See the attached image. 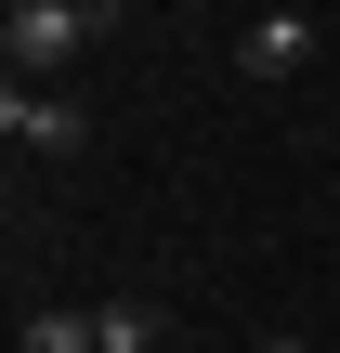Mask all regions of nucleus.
I'll list each match as a JSON object with an SVG mask.
<instances>
[{
    "mask_svg": "<svg viewBox=\"0 0 340 353\" xmlns=\"http://www.w3.org/2000/svg\"><path fill=\"white\" fill-rule=\"evenodd\" d=\"M13 353H105V314H26Z\"/></svg>",
    "mask_w": 340,
    "mask_h": 353,
    "instance_id": "obj_4",
    "label": "nucleus"
},
{
    "mask_svg": "<svg viewBox=\"0 0 340 353\" xmlns=\"http://www.w3.org/2000/svg\"><path fill=\"white\" fill-rule=\"evenodd\" d=\"M301 65H314V13L301 0H275V13L236 26V79H301Z\"/></svg>",
    "mask_w": 340,
    "mask_h": 353,
    "instance_id": "obj_3",
    "label": "nucleus"
},
{
    "mask_svg": "<svg viewBox=\"0 0 340 353\" xmlns=\"http://www.w3.org/2000/svg\"><path fill=\"white\" fill-rule=\"evenodd\" d=\"M0 144H13V157H79V144H92V118H79L66 92L13 79V92H0Z\"/></svg>",
    "mask_w": 340,
    "mask_h": 353,
    "instance_id": "obj_2",
    "label": "nucleus"
},
{
    "mask_svg": "<svg viewBox=\"0 0 340 353\" xmlns=\"http://www.w3.org/2000/svg\"><path fill=\"white\" fill-rule=\"evenodd\" d=\"M92 314H105V353H157V341H170L157 301H92Z\"/></svg>",
    "mask_w": 340,
    "mask_h": 353,
    "instance_id": "obj_5",
    "label": "nucleus"
},
{
    "mask_svg": "<svg viewBox=\"0 0 340 353\" xmlns=\"http://www.w3.org/2000/svg\"><path fill=\"white\" fill-rule=\"evenodd\" d=\"M249 353H314V341H288V327H275V341H249Z\"/></svg>",
    "mask_w": 340,
    "mask_h": 353,
    "instance_id": "obj_6",
    "label": "nucleus"
},
{
    "mask_svg": "<svg viewBox=\"0 0 340 353\" xmlns=\"http://www.w3.org/2000/svg\"><path fill=\"white\" fill-rule=\"evenodd\" d=\"M105 26H118V0H13L0 13V52H13V79H66Z\"/></svg>",
    "mask_w": 340,
    "mask_h": 353,
    "instance_id": "obj_1",
    "label": "nucleus"
}]
</instances>
